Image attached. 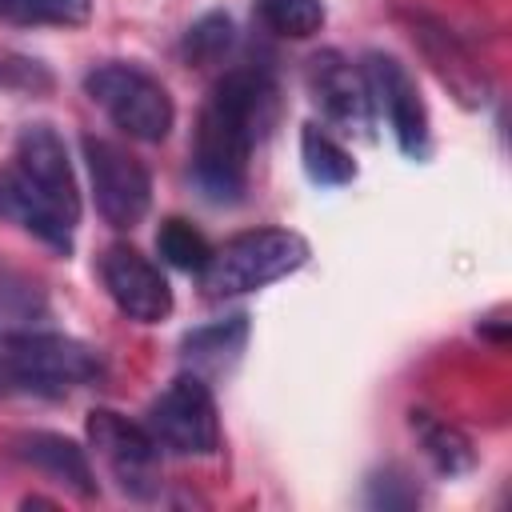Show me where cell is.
Returning a JSON list of instances; mask_svg holds the SVG:
<instances>
[{"label":"cell","instance_id":"cell-5","mask_svg":"<svg viewBox=\"0 0 512 512\" xmlns=\"http://www.w3.org/2000/svg\"><path fill=\"white\" fill-rule=\"evenodd\" d=\"M0 372L28 392L64 396L80 384H92L104 372V364H100V352H92L88 344H80L72 336L28 332V336H12L4 344Z\"/></svg>","mask_w":512,"mask_h":512},{"label":"cell","instance_id":"cell-8","mask_svg":"<svg viewBox=\"0 0 512 512\" xmlns=\"http://www.w3.org/2000/svg\"><path fill=\"white\" fill-rule=\"evenodd\" d=\"M360 72L368 84V100H372V108H380L388 116V128H392L400 152L424 156L428 152V108H424L420 88L408 76V68L388 52H368Z\"/></svg>","mask_w":512,"mask_h":512},{"label":"cell","instance_id":"cell-12","mask_svg":"<svg viewBox=\"0 0 512 512\" xmlns=\"http://www.w3.org/2000/svg\"><path fill=\"white\" fill-rule=\"evenodd\" d=\"M16 452L20 460H28L32 468H40L44 476L60 480L64 488H72L80 500H92L96 496V476H92V464L84 456V448L60 432H28L16 440Z\"/></svg>","mask_w":512,"mask_h":512},{"label":"cell","instance_id":"cell-9","mask_svg":"<svg viewBox=\"0 0 512 512\" xmlns=\"http://www.w3.org/2000/svg\"><path fill=\"white\" fill-rule=\"evenodd\" d=\"M100 280L112 304L136 324H160L172 312V288L164 272L132 244H108L100 256Z\"/></svg>","mask_w":512,"mask_h":512},{"label":"cell","instance_id":"cell-11","mask_svg":"<svg viewBox=\"0 0 512 512\" xmlns=\"http://www.w3.org/2000/svg\"><path fill=\"white\" fill-rule=\"evenodd\" d=\"M308 92L324 108V116L336 120L344 132L368 136V128H372V100H368L364 72L348 56H340L336 48L316 52L308 60Z\"/></svg>","mask_w":512,"mask_h":512},{"label":"cell","instance_id":"cell-6","mask_svg":"<svg viewBox=\"0 0 512 512\" xmlns=\"http://www.w3.org/2000/svg\"><path fill=\"white\" fill-rule=\"evenodd\" d=\"M148 432L160 448L180 456H212L220 448V416L204 376H176L148 408Z\"/></svg>","mask_w":512,"mask_h":512},{"label":"cell","instance_id":"cell-17","mask_svg":"<svg viewBox=\"0 0 512 512\" xmlns=\"http://www.w3.org/2000/svg\"><path fill=\"white\" fill-rule=\"evenodd\" d=\"M260 20L288 40H308L324 28V4L320 0H256Z\"/></svg>","mask_w":512,"mask_h":512},{"label":"cell","instance_id":"cell-7","mask_svg":"<svg viewBox=\"0 0 512 512\" xmlns=\"http://www.w3.org/2000/svg\"><path fill=\"white\" fill-rule=\"evenodd\" d=\"M84 160L92 176V196L96 212L112 228H136L152 204V176L148 168L116 140L104 136H84Z\"/></svg>","mask_w":512,"mask_h":512},{"label":"cell","instance_id":"cell-10","mask_svg":"<svg viewBox=\"0 0 512 512\" xmlns=\"http://www.w3.org/2000/svg\"><path fill=\"white\" fill-rule=\"evenodd\" d=\"M84 428H88V444L116 472V480L128 492L148 496L152 480H156V460H160V444L152 440V432L132 424L128 416L112 412V408H92Z\"/></svg>","mask_w":512,"mask_h":512},{"label":"cell","instance_id":"cell-16","mask_svg":"<svg viewBox=\"0 0 512 512\" xmlns=\"http://www.w3.org/2000/svg\"><path fill=\"white\" fill-rule=\"evenodd\" d=\"M156 252H160L172 268H180V272H204V264H208V256H212V244H208L204 232L192 228L188 220L168 216V220L160 224V232H156Z\"/></svg>","mask_w":512,"mask_h":512},{"label":"cell","instance_id":"cell-2","mask_svg":"<svg viewBox=\"0 0 512 512\" xmlns=\"http://www.w3.org/2000/svg\"><path fill=\"white\" fill-rule=\"evenodd\" d=\"M0 216L32 232L56 252L72 248L80 224V188L64 140L48 124H28L0 168Z\"/></svg>","mask_w":512,"mask_h":512},{"label":"cell","instance_id":"cell-14","mask_svg":"<svg viewBox=\"0 0 512 512\" xmlns=\"http://www.w3.org/2000/svg\"><path fill=\"white\" fill-rule=\"evenodd\" d=\"M244 340H248V320L244 316H228L220 324H208V328L188 332L184 336V356L196 364V376L224 372V368H232L240 360Z\"/></svg>","mask_w":512,"mask_h":512},{"label":"cell","instance_id":"cell-19","mask_svg":"<svg viewBox=\"0 0 512 512\" xmlns=\"http://www.w3.org/2000/svg\"><path fill=\"white\" fill-rule=\"evenodd\" d=\"M228 44H232V20H228L224 12H208V16H200V20L188 28V36H184V56H188L192 64H212V60H220V56L228 52Z\"/></svg>","mask_w":512,"mask_h":512},{"label":"cell","instance_id":"cell-4","mask_svg":"<svg viewBox=\"0 0 512 512\" xmlns=\"http://www.w3.org/2000/svg\"><path fill=\"white\" fill-rule=\"evenodd\" d=\"M84 92L92 96V104H100L108 112V120L116 128H124L132 140H148V144H160L168 132H172V120H176V108H172V96L168 88L136 68V64H100L84 76Z\"/></svg>","mask_w":512,"mask_h":512},{"label":"cell","instance_id":"cell-3","mask_svg":"<svg viewBox=\"0 0 512 512\" xmlns=\"http://www.w3.org/2000/svg\"><path fill=\"white\" fill-rule=\"evenodd\" d=\"M308 260V240L288 228H252L220 248H212L200 284L208 296H240L256 292L288 272H296Z\"/></svg>","mask_w":512,"mask_h":512},{"label":"cell","instance_id":"cell-1","mask_svg":"<svg viewBox=\"0 0 512 512\" xmlns=\"http://www.w3.org/2000/svg\"><path fill=\"white\" fill-rule=\"evenodd\" d=\"M276 88L260 68L228 72L200 108L196 120V184L216 204H236L248 180L252 144L272 120Z\"/></svg>","mask_w":512,"mask_h":512},{"label":"cell","instance_id":"cell-18","mask_svg":"<svg viewBox=\"0 0 512 512\" xmlns=\"http://www.w3.org/2000/svg\"><path fill=\"white\" fill-rule=\"evenodd\" d=\"M0 16L20 20V24L80 28L92 16V0H0Z\"/></svg>","mask_w":512,"mask_h":512},{"label":"cell","instance_id":"cell-15","mask_svg":"<svg viewBox=\"0 0 512 512\" xmlns=\"http://www.w3.org/2000/svg\"><path fill=\"white\" fill-rule=\"evenodd\" d=\"M300 160H304V172L312 184L320 188H340V184H352L356 180V160L344 144H336L324 128L316 124H304L300 128Z\"/></svg>","mask_w":512,"mask_h":512},{"label":"cell","instance_id":"cell-13","mask_svg":"<svg viewBox=\"0 0 512 512\" xmlns=\"http://www.w3.org/2000/svg\"><path fill=\"white\" fill-rule=\"evenodd\" d=\"M408 424H412V432H416L428 464L440 476H464V472H472L476 448H472V440L456 424H448V420H440L436 412H424V408H412L408 412Z\"/></svg>","mask_w":512,"mask_h":512}]
</instances>
